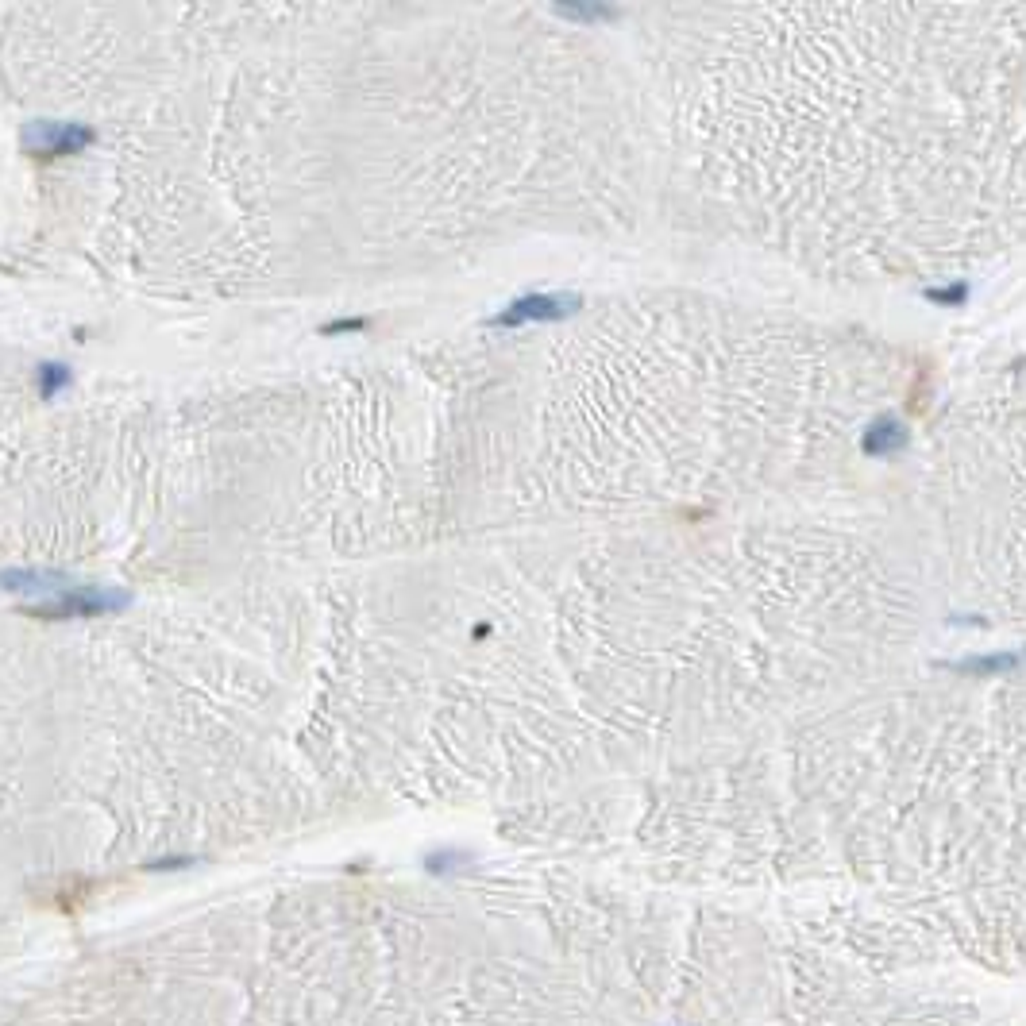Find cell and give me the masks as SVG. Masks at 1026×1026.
I'll list each match as a JSON object with an SVG mask.
<instances>
[{"label": "cell", "instance_id": "obj_5", "mask_svg": "<svg viewBox=\"0 0 1026 1026\" xmlns=\"http://www.w3.org/2000/svg\"><path fill=\"white\" fill-rule=\"evenodd\" d=\"M70 382H74V378H70V367H66V363H43V367H39V394H43V398H58Z\"/></svg>", "mask_w": 1026, "mask_h": 1026}, {"label": "cell", "instance_id": "obj_1", "mask_svg": "<svg viewBox=\"0 0 1026 1026\" xmlns=\"http://www.w3.org/2000/svg\"><path fill=\"white\" fill-rule=\"evenodd\" d=\"M132 602V594L128 591H112V587H66L62 594H54L47 602H35V606H27L35 618H101V614H120L124 606Z\"/></svg>", "mask_w": 1026, "mask_h": 1026}, {"label": "cell", "instance_id": "obj_6", "mask_svg": "<svg viewBox=\"0 0 1026 1026\" xmlns=\"http://www.w3.org/2000/svg\"><path fill=\"white\" fill-rule=\"evenodd\" d=\"M371 321L367 317H340V321L321 324V336H355V332H367Z\"/></svg>", "mask_w": 1026, "mask_h": 1026}, {"label": "cell", "instance_id": "obj_2", "mask_svg": "<svg viewBox=\"0 0 1026 1026\" xmlns=\"http://www.w3.org/2000/svg\"><path fill=\"white\" fill-rule=\"evenodd\" d=\"M97 143V132L74 124V120H31L24 128V147L39 159H58V155H81Z\"/></svg>", "mask_w": 1026, "mask_h": 1026}, {"label": "cell", "instance_id": "obj_3", "mask_svg": "<svg viewBox=\"0 0 1026 1026\" xmlns=\"http://www.w3.org/2000/svg\"><path fill=\"white\" fill-rule=\"evenodd\" d=\"M66 587H74V579L66 571H54V567H4L0 571V591L27 594L35 602H47V598L62 594Z\"/></svg>", "mask_w": 1026, "mask_h": 1026}, {"label": "cell", "instance_id": "obj_4", "mask_svg": "<svg viewBox=\"0 0 1026 1026\" xmlns=\"http://www.w3.org/2000/svg\"><path fill=\"white\" fill-rule=\"evenodd\" d=\"M575 309V297L564 294H525L517 297L513 305H506L494 324L498 328H517V324H533V321H560Z\"/></svg>", "mask_w": 1026, "mask_h": 1026}]
</instances>
